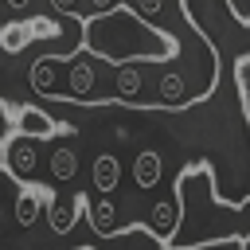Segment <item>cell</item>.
Instances as JSON below:
<instances>
[{"mask_svg":"<svg viewBox=\"0 0 250 250\" xmlns=\"http://www.w3.org/2000/svg\"><path fill=\"white\" fill-rule=\"evenodd\" d=\"M90 47H98L109 59H125V55H145V59H164L168 55V39L148 31L133 12H109V20L90 23Z\"/></svg>","mask_w":250,"mask_h":250,"instance_id":"obj_1","label":"cell"},{"mask_svg":"<svg viewBox=\"0 0 250 250\" xmlns=\"http://www.w3.org/2000/svg\"><path fill=\"white\" fill-rule=\"evenodd\" d=\"M12 168H16V176H20V180H27V176H31V168H35V152H31L23 141H16V145H12Z\"/></svg>","mask_w":250,"mask_h":250,"instance_id":"obj_2","label":"cell"},{"mask_svg":"<svg viewBox=\"0 0 250 250\" xmlns=\"http://www.w3.org/2000/svg\"><path fill=\"white\" fill-rule=\"evenodd\" d=\"M156 176H160V160H156V152H145V156L137 160V184H141V188H152Z\"/></svg>","mask_w":250,"mask_h":250,"instance_id":"obj_3","label":"cell"},{"mask_svg":"<svg viewBox=\"0 0 250 250\" xmlns=\"http://www.w3.org/2000/svg\"><path fill=\"white\" fill-rule=\"evenodd\" d=\"M51 172H55L59 180H70V176H74V152H70V148H59V152L51 156Z\"/></svg>","mask_w":250,"mask_h":250,"instance_id":"obj_4","label":"cell"},{"mask_svg":"<svg viewBox=\"0 0 250 250\" xmlns=\"http://www.w3.org/2000/svg\"><path fill=\"white\" fill-rule=\"evenodd\" d=\"M113 184H117V164H113L109 156H102V160H98V188L109 191Z\"/></svg>","mask_w":250,"mask_h":250,"instance_id":"obj_5","label":"cell"},{"mask_svg":"<svg viewBox=\"0 0 250 250\" xmlns=\"http://www.w3.org/2000/svg\"><path fill=\"white\" fill-rule=\"evenodd\" d=\"M23 129H27V133H35V137H43V133H51L55 125H51L47 117H39V113L31 109V113H23Z\"/></svg>","mask_w":250,"mask_h":250,"instance_id":"obj_6","label":"cell"},{"mask_svg":"<svg viewBox=\"0 0 250 250\" xmlns=\"http://www.w3.org/2000/svg\"><path fill=\"white\" fill-rule=\"evenodd\" d=\"M70 86H74V94H90V70H86V66H74Z\"/></svg>","mask_w":250,"mask_h":250,"instance_id":"obj_7","label":"cell"},{"mask_svg":"<svg viewBox=\"0 0 250 250\" xmlns=\"http://www.w3.org/2000/svg\"><path fill=\"white\" fill-rule=\"evenodd\" d=\"M137 86H141L137 70H121V82H117V90H121V94H137Z\"/></svg>","mask_w":250,"mask_h":250,"instance_id":"obj_8","label":"cell"},{"mask_svg":"<svg viewBox=\"0 0 250 250\" xmlns=\"http://www.w3.org/2000/svg\"><path fill=\"white\" fill-rule=\"evenodd\" d=\"M31 219H35V203H31V199H20V223L27 227Z\"/></svg>","mask_w":250,"mask_h":250,"instance_id":"obj_9","label":"cell"},{"mask_svg":"<svg viewBox=\"0 0 250 250\" xmlns=\"http://www.w3.org/2000/svg\"><path fill=\"white\" fill-rule=\"evenodd\" d=\"M141 8H160V0H141Z\"/></svg>","mask_w":250,"mask_h":250,"instance_id":"obj_10","label":"cell"},{"mask_svg":"<svg viewBox=\"0 0 250 250\" xmlns=\"http://www.w3.org/2000/svg\"><path fill=\"white\" fill-rule=\"evenodd\" d=\"M55 4H59V8H70V0H55Z\"/></svg>","mask_w":250,"mask_h":250,"instance_id":"obj_11","label":"cell"},{"mask_svg":"<svg viewBox=\"0 0 250 250\" xmlns=\"http://www.w3.org/2000/svg\"><path fill=\"white\" fill-rule=\"evenodd\" d=\"M12 4H16V8H23V4H27V0H12Z\"/></svg>","mask_w":250,"mask_h":250,"instance_id":"obj_12","label":"cell"}]
</instances>
